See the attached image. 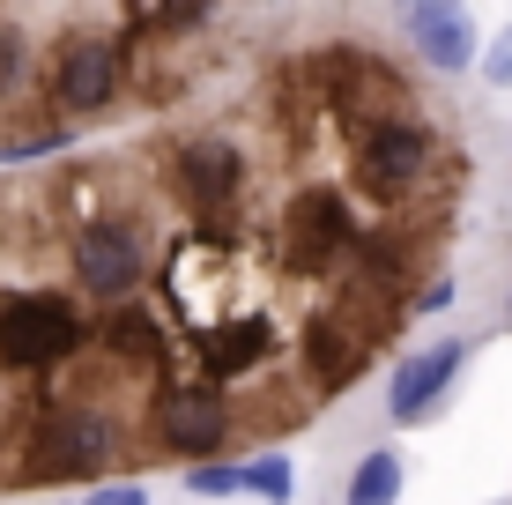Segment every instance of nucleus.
I'll return each mask as SVG.
<instances>
[{"label": "nucleus", "mask_w": 512, "mask_h": 505, "mask_svg": "<svg viewBox=\"0 0 512 505\" xmlns=\"http://www.w3.org/2000/svg\"><path fill=\"white\" fill-rule=\"evenodd\" d=\"M82 350V312L60 290H15L0 298V364L8 372H52Z\"/></svg>", "instance_id": "nucleus-1"}, {"label": "nucleus", "mask_w": 512, "mask_h": 505, "mask_svg": "<svg viewBox=\"0 0 512 505\" xmlns=\"http://www.w3.org/2000/svg\"><path fill=\"white\" fill-rule=\"evenodd\" d=\"M67 260H75V290H90L97 305H127L141 290V275H149V246H141V231L119 223V216L82 223Z\"/></svg>", "instance_id": "nucleus-2"}, {"label": "nucleus", "mask_w": 512, "mask_h": 505, "mask_svg": "<svg viewBox=\"0 0 512 505\" xmlns=\"http://www.w3.org/2000/svg\"><path fill=\"white\" fill-rule=\"evenodd\" d=\"M119 454L112 416L82 409V402H52L30 431V476H97Z\"/></svg>", "instance_id": "nucleus-3"}, {"label": "nucleus", "mask_w": 512, "mask_h": 505, "mask_svg": "<svg viewBox=\"0 0 512 505\" xmlns=\"http://www.w3.org/2000/svg\"><path fill=\"white\" fill-rule=\"evenodd\" d=\"M468 357H475V335H446V342L409 350V357L394 364V379H386V416H394V424H431Z\"/></svg>", "instance_id": "nucleus-4"}, {"label": "nucleus", "mask_w": 512, "mask_h": 505, "mask_svg": "<svg viewBox=\"0 0 512 505\" xmlns=\"http://www.w3.org/2000/svg\"><path fill=\"white\" fill-rule=\"evenodd\" d=\"M156 439L179 461H216L231 439V402L223 387H164L156 394Z\"/></svg>", "instance_id": "nucleus-5"}, {"label": "nucleus", "mask_w": 512, "mask_h": 505, "mask_svg": "<svg viewBox=\"0 0 512 505\" xmlns=\"http://www.w3.org/2000/svg\"><path fill=\"white\" fill-rule=\"evenodd\" d=\"M342 246H349V201L334 186H305L290 201V216H282V260L297 275H320Z\"/></svg>", "instance_id": "nucleus-6"}, {"label": "nucleus", "mask_w": 512, "mask_h": 505, "mask_svg": "<svg viewBox=\"0 0 512 505\" xmlns=\"http://www.w3.org/2000/svg\"><path fill=\"white\" fill-rule=\"evenodd\" d=\"M119 75H127V52L112 38H67L60 60H52V97H60V112H104V104L119 97Z\"/></svg>", "instance_id": "nucleus-7"}, {"label": "nucleus", "mask_w": 512, "mask_h": 505, "mask_svg": "<svg viewBox=\"0 0 512 505\" xmlns=\"http://www.w3.org/2000/svg\"><path fill=\"white\" fill-rule=\"evenodd\" d=\"M401 38H409V52L423 67H438V75H468L475 67V15L453 8V0H409L401 8Z\"/></svg>", "instance_id": "nucleus-8"}, {"label": "nucleus", "mask_w": 512, "mask_h": 505, "mask_svg": "<svg viewBox=\"0 0 512 505\" xmlns=\"http://www.w3.org/2000/svg\"><path fill=\"white\" fill-rule=\"evenodd\" d=\"M171 186H179V201L186 208H201V216H223L231 208V194L245 186V156L231 142H186L179 156H171Z\"/></svg>", "instance_id": "nucleus-9"}, {"label": "nucleus", "mask_w": 512, "mask_h": 505, "mask_svg": "<svg viewBox=\"0 0 512 505\" xmlns=\"http://www.w3.org/2000/svg\"><path fill=\"white\" fill-rule=\"evenodd\" d=\"M423 164H431V134H423L416 119H379V127H364L357 171L379 186V194H401V186H416Z\"/></svg>", "instance_id": "nucleus-10"}, {"label": "nucleus", "mask_w": 512, "mask_h": 505, "mask_svg": "<svg viewBox=\"0 0 512 505\" xmlns=\"http://www.w3.org/2000/svg\"><path fill=\"white\" fill-rule=\"evenodd\" d=\"M268 350H275V320H268V312H238V320L208 327L201 364H208L216 379H245L253 364H268Z\"/></svg>", "instance_id": "nucleus-11"}, {"label": "nucleus", "mask_w": 512, "mask_h": 505, "mask_svg": "<svg viewBox=\"0 0 512 505\" xmlns=\"http://www.w3.org/2000/svg\"><path fill=\"white\" fill-rule=\"evenodd\" d=\"M305 364H312V379H320L327 394H342V387H357V379H364V364H372V357H364V342L349 335L334 312H320V320L305 327Z\"/></svg>", "instance_id": "nucleus-12"}, {"label": "nucleus", "mask_w": 512, "mask_h": 505, "mask_svg": "<svg viewBox=\"0 0 512 505\" xmlns=\"http://www.w3.org/2000/svg\"><path fill=\"white\" fill-rule=\"evenodd\" d=\"M401 491H409V454H394V446H372V454L349 468L342 505H401Z\"/></svg>", "instance_id": "nucleus-13"}, {"label": "nucleus", "mask_w": 512, "mask_h": 505, "mask_svg": "<svg viewBox=\"0 0 512 505\" xmlns=\"http://www.w3.org/2000/svg\"><path fill=\"white\" fill-rule=\"evenodd\" d=\"M104 350H112L119 364H156V357H164V327H156L141 305H112V320H104Z\"/></svg>", "instance_id": "nucleus-14"}, {"label": "nucleus", "mask_w": 512, "mask_h": 505, "mask_svg": "<svg viewBox=\"0 0 512 505\" xmlns=\"http://www.w3.org/2000/svg\"><path fill=\"white\" fill-rule=\"evenodd\" d=\"M238 498L290 505V498H297V461H290V454H253V461L238 468Z\"/></svg>", "instance_id": "nucleus-15"}, {"label": "nucleus", "mask_w": 512, "mask_h": 505, "mask_svg": "<svg viewBox=\"0 0 512 505\" xmlns=\"http://www.w3.org/2000/svg\"><path fill=\"white\" fill-rule=\"evenodd\" d=\"M23 75H30V45H23V30H15V23H0V97L23 90Z\"/></svg>", "instance_id": "nucleus-16"}, {"label": "nucleus", "mask_w": 512, "mask_h": 505, "mask_svg": "<svg viewBox=\"0 0 512 505\" xmlns=\"http://www.w3.org/2000/svg\"><path fill=\"white\" fill-rule=\"evenodd\" d=\"M186 491H193V498H238V468H223V461H193V468H186Z\"/></svg>", "instance_id": "nucleus-17"}, {"label": "nucleus", "mask_w": 512, "mask_h": 505, "mask_svg": "<svg viewBox=\"0 0 512 505\" xmlns=\"http://www.w3.org/2000/svg\"><path fill=\"white\" fill-rule=\"evenodd\" d=\"M75 134L67 127H45V134H30V142H0V164H30V156H60Z\"/></svg>", "instance_id": "nucleus-18"}, {"label": "nucleus", "mask_w": 512, "mask_h": 505, "mask_svg": "<svg viewBox=\"0 0 512 505\" xmlns=\"http://www.w3.org/2000/svg\"><path fill=\"white\" fill-rule=\"evenodd\" d=\"M475 67H483V82H490V90H512V23L498 30V38H490V52H483Z\"/></svg>", "instance_id": "nucleus-19"}, {"label": "nucleus", "mask_w": 512, "mask_h": 505, "mask_svg": "<svg viewBox=\"0 0 512 505\" xmlns=\"http://www.w3.org/2000/svg\"><path fill=\"white\" fill-rule=\"evenodd\" d=\"M82 505H149V491H141V483H97Z\"/></svg>", "instance_id": "nucleus-20"}, {"label": "nucleus", "mask_w": 512, "mask_h": 505, "mask_svg": "<svg viewBox=\"0 0 512 505\" xmlns=\"http://www.w3.org/2000/svg\"><path fill=\"white\" fill-rule=\"evenodd\" d=\"M446 305H453V283H446V275H438V283H423V298H416L423 320H431V312H446Z\"/></svg>", "instance_id": "nucleus-21"}, {"label": "nucleus", "mask_w": 512, "mask_h": 505, "mask_svg": "<svg viewBox=\"0 0 512 505\" xmlns=\"http://www.w3.org/2000/svg\"><path fill=\"white\" fill-rule=\"evenodd\" d=\"M505 327H512V290H505Z\"/></svg>", "instance_id": "nucleus-22"}, {"label": "nucleus", "mask_w": 512, "mask_h": 505, "mask_svg": "<svg viewBox=\"0 0 512 505\" xmlns=\"http://www.w3.org/2000/svg\"><path fill=\"white\" fill-rule=\"evenodd\" d=\"M498 505H512V498H498Z\"/></svg>", "instance_id": "nucleus-23"}]
</instances>
